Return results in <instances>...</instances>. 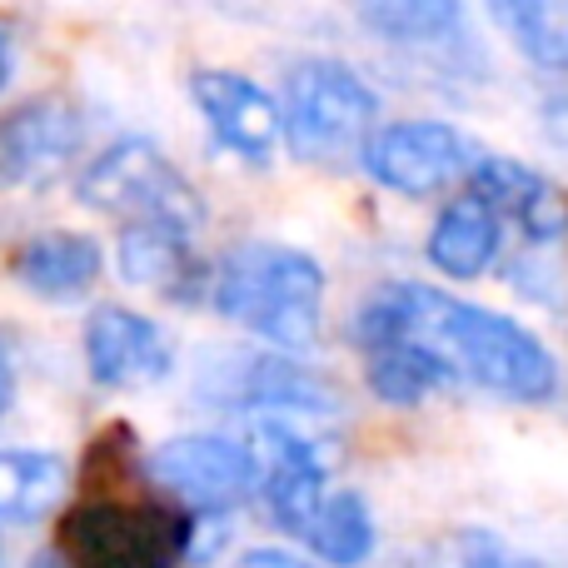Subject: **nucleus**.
Masks as SVG:
<instances>
[{"label":"nucleus","instance_id":"1","mask_svg":"<svg viewBox=\"0 0 568 568\" xmlns=\"http://www.w3.org/2000/svg\"><path fill=\"white\" fill-rule=\"evenodd\" d=\"M354 339L364 349H379L394 339H414L439 354L454 379H469L489 394L519 404H544L559 389V364L509 314L464 304L429 284H389L379 290L354 320Z\"/></svg>","mask_w":568,"mask_h":568},{"label":"nucleus","instance_id":"2","mask_svg":"<svg viewBox=\"0 0 568 568\" xmlns=\"http://www.w3.org/2000/svg\"><path fill=\"white\" fill-rule=\"evenodd\" d=\"M210 294L225 320H235L240 329H250L280 354H300L320 339L324 270L294 245L250 240L230 250L210 280Z\"/></svg>","mask_w":568,"mask_h":568},{"label":"nucleus","instance_id":"3","mask_svg":"<svg viewBox=\"0 0 568 568\" xmlns=\"http://www.w3.org/2000/svg\"><path fill=\"white\" fill-rule=\"evenodd\" d=\"M284 145L304 165H339L364 155L374 125H379V95L354 65L329 55H304L284 75L280 95Z\"/></svg>","mask_w":568,"mask_h":568},{"label":"nucleus","instance_id":"4","mask_svg":"<svg viewBox=\"0 0 568 568\" xmlns=\"http://www.w3.org/2000/svg\"><path fill=\"white\" fill-rule=\"evenodd\" d=\"M75 200L100 215H125V220H170L185 225L190 235L205 220V200L200 190L170 165V155L145 135H125L105 145L75 180Z\"/></svg>","mask_w":568,"mask_h":568},{"label":"nucleus","instance_id":"5","mask_svg":"<svg viewBox=\"0 0 568 568\" xmlns=\"http://www.w3.org/2000/svg\"><path fill=\"white\" fill-rule=\"evenodd\" d=\"M479 155L484 150L464 130L444 125V120H394V125L374 130L359 160L384 190L424 200L439 195L454 180H469Z\"/></svg>","mask_w":568,"mask_h":568},{"label":"nucleus","instance_id":"6","mask_svg":"<svg viewBox=\"0 0 568 568\" xmlns=\"http://www.w3.org/2000/svg\"><path fill=\"white\" fill-rule=\"evenodd\" d=\"M150 474L190 509H235L260 484V459L250 444L220 434H180L150 454Z\"/></svg>","mask_w":568,"mask_h":568},{"label":"nucleus","instance_id":"7","mask_svg":"<svg viewBox=\"0 0 568 568\" xmlns=\"http://www.w3.org/2000/svg\"><path fill=\"white\" fill-rule=\"evenodd\" d=\"M190 100H195L200 120L210 125V135L230 155L250 160V165H265L280 150L284 140L280 100L260 80H250L245 70H225V65L190 70Z\"/></svg>","mask_w":568,"mask_h":568},{"label":"nucleus","instance_id":"8","mask_svg":"<svg viewBox=\"0 0 568 568\" xmlns=\"http://www.w3.org/2000/svg\"><path fill=\"white\" fill-rule=\"evenodd\" d=\"M85 364L100 389H150L175 374V344L145 314L100 304L85 320Z\"/></svg>","mask_w":568,"mask_h":568},{"label":"nucleus","instance_id":"9","mask_svg":"<svg viewBox=\"0 0 568 568\" xmlns=\"http://www.w3.org/2000/svg\"><path fill=\"white\" fill-rule=\"evenodd\" d=\"M80 110L60 95H36L0 120V180L10 185H50L65 175L80 150Z\"/></svg>","mask_w":568,"mask_h":568},{"label":"nucleus","instance_id":"10","mask_svg":"<svg viewBox=\"0 0 568 568\" xmlns=\"http://www.w3.org/2000/svg\"><path fill=\"white\" fill-rule=\"evenodd\" d=\"M469 190L479 200H489L499 215L519 220L524 235L534 245H559L568 235V195L554 180L534 175L529 165L509 155H479V165L469 170Z\"/></svg>","mask_w":568,"mask_h":568},{"label":"nucleus","instance_id":"11","mask_svg":"<svg viewBox=\"0 0 568 568\" xmlns=\"http://www.w3.org/2000/svg\"><path fill=\"white\" fill-rule=\"evenodd\" d=\"M115 265L125 284L140 290H160L170 300H190V290H200V265L190 255V230L170 225V220H125L115 240Z\"/></svg>","mask_w":568,"mask_h":568},{"label":"nucleus","instance_id":"12","mask_svg":"<svg viewBox=\"0 0 568 568\" xmlns=\"http://www.w3.org/2000/svg\"><path fill=\"white\" fill-rule=\"evenodd\" d=\"M100 270H105L100 240L80 235V230H45L16 250V280L36 300H80L100 280Z\"/></svg>","mask_w":568,"mask_h":568},{"label":"nucleus","instance_id":"13","mask_svg":"<svg viewBox=\"0 0 568 568\" xmlns=\"http://www.w3.org/2000/svg\"><path fill=\"white\" fill-rule=\"evenodd\" d=\"M499 240H504V215L469 190L434 220L429 265L449 280H479L499 255Z\"/></svg>","mask_w":568,"mask_h":568},{"label":"nucleus","instance_id":"14","mask_svg":"<svg viewBox=\"0 0 568 568\" xmlns=\"http://www.w3.org/2000/svg\"><path fill=\"white\" fill-rule=\"evenodd\" d=\"M359 26L389 45H444L464 30V0H349Z\"/></svg>","mask_w":568,"mask_h":568},{"label":"nucleus","instance_id":"15","mask_svg":"<svg viewBox=\"0 0 568 568\" xmlns=\"http://www.w3.org/2000/svg\"><path fill=\"white\" fill-rule=\"evenodd\" d=\"M70 469L60 454L0 449V524H36L65 499Z\"/></svg>","mask_w":568,"mask_h":568},{"label":"nucleus","instance_id":"16","mask_svg":"<svg viewBox=\"0 0 568 568\" xmlns=\"http://www.w3.org/2000/svg\"><path fill=\"white\" fill-rule=\"evenodd\" d=\"M60 554L70 568H135V519L120 504H80Z\"/></svg>","mask_w":568,"mask_h":568},{"label":"nucleus","instance_id":"17","mask_svg":"<svg viewBox=\"0 0 568 568\" xmlns=\"http://www.w3.org/2000/svg\"><path fill=\"white\" fill-rule=\"evenodd\" d=\"M444 384H454V369L429 354L424 344L414 339H394V344H379L369 349V389L379 394L384 404H424L429 394H439Z\"/></svg>","mask_w":568,"mask_h":568},{"label":"nucleus","instance_id":"18","mask_svg":"<svg viewBox=\"0 0 568 568\" xmlns=\"http://www.w3.org/2000/svg\"><path fill=\"white\" fill-rule=\"evenodd\" d=\"M304 544L314 549V559H324L329 568H359L374 554V514L369 504L354 489L324 494L320 514H314Z\"/></svg>","mask_w":568,"mask_h":568},{"label":"nucleus","instance_id":"19","mask_svg":"<svg viewBox=\"0 0 568 568\" xmlns=\"http://www.w3.org/2000/svg\"><path fill=\"white\" fill-rule=\"evenodd\" d=\"M484 6L529 60L549 70L568 65V0H484Z\"/></svg>","mask_w":568,"mask_h":568},{"label":"nucleus","instance_id":"20","mask_svg":"<svg viewBox=\"0 0 568 568\" xmlns=\"http://www.w3.org/2000/svg\"><path fill=\"white\" fill-rule=\"evenodd\" d=\"M324 479H329V469H320V464H310V459H270V469H265L270 519H275L284 534H300L304 539L324 504Z\"/></svg>","mask_w":568,"mask_h":568},{"label":"nucleus","instance_id":"21","mask_svg":"<svg viewBox=\"0 0 568 568\" xmlns=\"http://www.w3.org/2000/svg\"><path fill=\"white\" fill-rule=\"evenodd\" d=\"M135 519V568H180L185 564L190 519H180L165 504H140L130 509Z\"/></svg>","mask_w":568,"mask_h":568},{"label":"nucleus","instance_id":"22","mask_svg":"<svg viewBox=\"0 0 568 568\" xmlns=\"http://www.w3.org/2000/svg\"><path fill=\"white\" fill-rule=\"evenodd\" d=\"M454 554H459V568H544V564L524 559L519 549H509L504 539H494V534H484V529L459 534Z\"/></svg>","mask_w":568,"mask_h":568},{"label":"nucleus","instance_id":"23","mask_svg":"<svg viewBox=\"0 0 568 568\" xmlns=\"http://www.w3.org/2000/svg\"><path fill=\"white\" fill-rule=\"evenodd\" d=\"M225 544H230V509H195V519H190V539H185V559L210 564Z\"/></svg>","mask_w":568,"mask_h":568},{"label":"nucleus","instance_id":"24","mask_svg":"<svg viewBox=\"0 0 568 568\" xmlns=\"http://www.w3.org/2000/svg\"><path fill=\"white\" fill-rule=\"evenodd\" d=\"M514 284L524 290V300H544V304H559V294H564L559 265H554L549 255H534V250L514 265Z\"/></svg>","mask_w":568,"mask_h":568},{"label":"nucleus","instance_id":"25","mask_svg":"<svg viewBox=\"0 0 568 568\" xmlns=\"http://www.w3.org/2000/svg\"><path fill=\"white\" fill-rule=\"evenodd\" d=\"M16 379H20V364H16V339L0 329V414L16 404Z\"/></svg>","mask_w":568,"mask_h":568},{"label":"nucleus","instance_id":"26","mask_svg":"<svg viewBox=\"0 0 568 568\" xmlns=\"http://www.w3.org/2000/svg\"><path fill=\"white\" fill-rule=\"evenodd\" d=\"M235 568H314V564L294 559V554H284V549H250L245 559H235Z\"/></svg>","mask_w":568,"mask_h":568},{"label":"nucleus","instance_id":"27","mask_svg":"<svg viewBox=\"0 0 568 568\" xmlns=\"http://www.w3.org/2000/svg\"><path fill=\"white\" fill-rule=\"evenodd\" d=\"M544 130H549L554 145H568V95H554L544 105Z\"/></svg>","mask_w":568,"mask_h":568},{"label":"nucleus","instance_id":"28","mask_svg":"<svg viewBox=\"0 0 568 568\" xmlns=\"http://www.w3.org/2000/svg\"><path fill=\"white\" fill-rule=\"evenodd\" d=\"M10 75H16V50H10V36H6V26H0V95H6Z\"/></svg>","mask_w":568,"mask_h":568},{"label":"nucleus","instance_id":"29","mask_svg":"<svg viewBox=\"0 0 568 568\" xmlns=\"http://www.w3.org/2000/svg\"><path fill=\"white\" fill-rule=\"evenodd\" d=\"M30 568H70V564H65V554H60V549H55V554H40V559H36V564H30Z\"/></svg>","mask_w":568,"mask_h":568}]
</instances>
